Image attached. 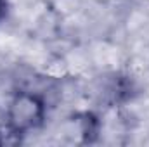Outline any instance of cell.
Returning a JSON list of instances; mask_svg holds the SVG:
<instances>
[{
	"label": "cell",
	"mask_w": 149,
	"mask_h": 147,
	"mask_svg": "<svg viewBox=\"0 0 149 147\" xmlns=\"http://www.w3.org/2000/svg\"><path fill=\"white\" fill-rule=\"evenodd\" d=\"M43 116H45V106L37 94L19 92L12 99L7 109V118H9L7 126L16 133H24L38 128L43 121Z\"/></svg>",
	"instance_id": "obj_1"
},
{
	"label": "cell",
	"mask_w": 149,
	"mask_h": 147,
	"mask_svg": "<svg viewBox=\"0 0 149 147\" xmlns=\"http://www.w3.org/2000/svg\"><path fill=\"white\" fill-rule=\"evenodd\" d=\"M7 16V0H0V21Z\"/></svg>",
	"instance_id": "obj_2"
}]
</instances>
